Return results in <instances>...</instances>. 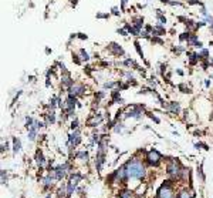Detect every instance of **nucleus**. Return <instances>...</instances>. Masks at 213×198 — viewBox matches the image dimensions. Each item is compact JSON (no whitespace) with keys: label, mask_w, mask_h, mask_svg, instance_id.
<instances>
[{"label":"nucleus","mask_w":213,"mask_h":198,"mask_svg":"<svg viewBox=\"0 0 213 198\" xmlns=\"http://www.w3.org/2000/svg\"><path fill=\"white\" fill-rule=\"evenodd\" d=\"M126 167V174H128V178H136V180H141L145 177V167L142 165V163L139 160H129L128 163L125 164Z\"/></svg>","instance_id":"f257e3e1"},{"label":"nucleus","mask_w":213,"mask_h":198,"mask_svg":"<svg viewBox=\"0 0 213 198\" xmlns=\"http://www.w3.org/2000/svg\"><path fill=\"white\" fill-rule=\"evenodd\" d=\"M182 170L183 168H180V164L178 163L176 160H172L171 163L168 164V174L172 175V177H179Z\"/></svg>","instance_id":"f03ea898"},{"label":"nucleus","mask_w":213,"mask_h":198,"mask_svg":"<svg viewBox=\"0 0 213 198\" xmlns=\"http://www.w3.org/2000/svg\"><path fill=\"white\" fill-rule=\"evenodd\" d=\"M171 181H165V184L160 187L159 192H158V198H173L172 194V188H171Z\"/></svg>","instance_id":"7ed1b4c3"},{"label":"nucleus","mask_w":213,"mask_h":198,"mask_svg":"<svg viewBox=\"0 0 213 198\" xmlns=\"http://www.w3.org/2000/svg\"><path fill=\"white\" fill-rule=\"evenodd\" d=\"M142 111H143V107H141V105H132L129 110L126 111V114H125V118L134 117V118H136V120H139V118H141Z\"/></svg>","instance_id":"20e7f679"},{"label":"nucleus","mask_w":213,"mask_h":198,"mask_svg":"<svg viewBox=\"0 0 213 198\" xmlns=\"http://www.w3.org/2000/svg\"><path fill=\"white\" fill-rule=\"evenodd\" d=\"M148 161L149 164H152V165H158L160 161V154L156 150H151L148 152Z\"/></svg>","instance_id":"39448f33"},{"label":"nucleus","mask_w":213,"mask_h":198,"mask_svg":"<svg viewBox=\"0 0 213 198\" xmlns=\"http://www.w3.org/2000/svg\"><path fill=\"white\" fill-rule=\"evenodd\" d=\"M80 141H81V137H80V130L77 128V130H75V131H74V133L70 135V138H68V143H70V147L72 148L74 146H77Z\"/></svg>","instance_id":"423d86ee"},{"label":"nucleus","mask_w":213,"mask_h":198,"mask_svg":"<svg viewBox=\"0 0 213 198\" xmlns=\"http://www.w3.org/2000/svg\"><path fill=\"white\" fill-rule=\"evenodd\" d=\"M84 91H85V88L81 84H74L72 87H70V94H72V96H81V94H84Z\"/></svg>","instance_id":"0eeeda50"},{"label":"nucleus","mask_w":213,"mask_h":198,"mask_svg":"<svg viewBox=\"0 0 213 198\" xmlns=\"http://www.w3.org/2000/svg\"><path fill=\"white\" fill-rule=\"evenodd\" d=\"M109 50H111L115 56H122V54L125 53L124 49H122L121 46H118L117 43H111V44H109Z\"/></svg>","instance_id":"6e6552de"},{"label":"nucleus","mask_w":213,"mask_h":198,"mask_svg":"<svg viewBox=\"0 0 213 198\" xmlns=\"http://www.w3.org/2000/svg\"><path fill=\"white\" fill-rule=\"evenodd\" d=\"M166 107H168L172 113H179V111H180V105H179V103H173V101H172V103H169Z\"/></svg>","instance_id":"1a4fd4ad"},{"label":"nucleus","mask_w":213,"mask_h":198,"mask_svg":"<svg viewBox=\"0 0 213 198\" xmlns=\"http://www.w3.org/2000/svg\"><path fill=\"white\" fill-rule=\"evenodd\" d=\"M142 26H143V19L142 17H135L134 19V27H136L138 30H141Z\"/></svg>","instance_id":"9d476101"},{"label":"nucleus","mask_w":213,"mask_h":198,"mask_svg":"<svg viewBox=\"0 0 213 198\" xmlns=\"http://www.w3.org/2000/svg\"><path fill=\"white\" fill-rule=\"evenodd\" d=\"M13 147H14V148H13V150H14V152H18L20 150H21V143H20V140H18V138H16V137L13 138Z\"/></svg>","instance_id":"9b49d317"},{"label":"nucleus","mask_w":213,"mask_h":198,"mask_svg":"<svg viewBox=\"0 0 213 198\" xmlns=\"http://www.w3.org/2000/svg\"><path fill=\"white\" fill-rule=\"evenodd\" d=\"M36 160H37V164H38V165H44V164H46V160H44V155H43L41 151L37 152V155H36Z\"/></svg>","instance_id":"f8f14e48"},{"label":"nucleus","mask_w":213,"mask_h":198,"mask_svg":"<svg viewBox=\"0 0 213 198\" xmlns=\"http://www.w3.org/2000/svg\"><path fill=\"white\" fill-rule=\"evenodd\" d=\"M193 197V194L190 191H188V190H183V191L179 194V198H192Z\"/></svg>","instance_id":"ddd939ff"},{"label":"nucleus","mask_w":213,"mask_h":198,"mask_svg":"<svg viewBox=\"0 0 213 198\" xmlns=\"http://www.w3.org/2000/svg\"><path fill=\"white\" fill-rule=\"evenodd\" d=\"M47 121L51 123V124L55 123V113H54V111H50V113L47 114Z\"/></svg>","instance_id":"4468645a"},{"label":"nucleus","mask_w":213,"mask_h":198,"mask_svg":"<svg viewBox=\"0 0 213 198\" xmlns=\"http://www.w3.org/2000/svg\"><path fill=\"white\" fill-rule=\"evenodd\" d=\"M81 178H83V175H80V174L71 175V182H72V184H74V185H75V184H77L78 181L81 180Z\"/></svg>","instance_id":"2eb2a0df"},{"label":"nucleus","mask_w":213,"mask_h":198,"mask_svg":"<svg viewBox=\"0 0 213 198\" xmlns=\"http://www.w3.org/2000/svg\"><path fill=\"white\" fill-rule=\"evenodd\" d=\"M75 157H77V158H84V160L87 161V160H88V152L80 151V152H77V154H75Z\"/></svg>","instance_id":"dca6fc26"},{"label":"nucleus","mask_w":213,"mask_h":198,"mask_svg":"<svg viewBox=\"0 0 213 198\" xmlns=\"http://www.w3.org/2000/svg\"><path fill=\"white\" fill-rule=\"evenodd\" d=\"M80 54H81V58H83L84 61H87V60H89V56H88V53L85 52V50H80Z\"/></svg>","instance_id":"f3484780"},{"label":"nucleus","mask_w":213,"mask_h":198,"mask_svg":"<svg viewBox=\"0 0 213 198\" xmlns=\"http://www.w3.org/2000/svg\"><path fill=\"white\" fill-rule=\"evenodd\" d=\"M131 197H132L131 191H122V192H119V198H131Z\"/></svg>","instance_id":"a211bd4d"},{"label":"nucleus","mask_w":213,"mask_h":198,"mask_svg":"<svg viewBox=\"0 0 213 198\" xmlns=\"http://www.w3.org/2000/svg\"><path fill=\"white\" fill-rule=\"evenodd\" d=\"M189 37H190L189 33H182V34L179 36V40L180 41H188L189 40Z\"/></svg>","instance_id":"6ab92c4d"},{"label":"nucleus","mask_w":213,"mask_h":198,"mask_svg":"<svg viewBox=\"0 0 213 198\" xmlns=\"http://www.w3.org/2000/svg\"><path fill=\"white\" fill-rule=\"evenodd\" d=\"M43 182H44V185L46 187L51 185V184H53V178H51V177H47V178H44V180H43Z\"/></svg>","instance_id":"aec40b11"},{"label":"nucleus","mask_w":213,"mask_h":198,"mask_svg":"<svg viewBox=\"0 0 213 198\" xmlns=\"http://www.w3.org/2000/svg\"><path fill=\"white\" fill-rule=\"evenodd\" d=\"M199 56H200V58H206L207 56H209V52H207L206 49H203V50L200 52V54H199Z\"/></svg>","instance_id":"412c9836"},{"label":"nucleus","mask_w":213,"mask_h":198,"mask_svg":"<svg viewBox=\"0 0 213 198\" xmlns=\"http://www.w3.org/2000/svg\"><path fill=\"white\" fill-rule=\"evenodd\" d=\"M135 49H136V52L139 53V56H141V57H143V53H142V50H141V47H139V43H138V41H135Z\"/></svg>","instance_id":"4be33fe9"},{"label":"nucleus","mask_w":213,"mask_h":198,"mask_svg":"<svg viewBox=\"0 0 213 198\" xmlns=\"http://www.w3.org/2000/svg\"><path fill=\"white\" fill-rule=\"evenodd\" d=\"M117 83H114V81H108V83H105L104 84V88H112L114 86H115Z\"/></svg>","instance_id":"5701e85b"},{"label":"nucleus","mask_w":213,"mask_h":198,"mask_svg":"<svg viewBox=\"0 0 213 198\" xmlns=\"http://www.w3.org/2000/svg\"><path fill=\"white\" fill-rule=\"evenodd\" d=\"M179 88H180V90H183L182 93H190V88L186 87V86H183V84H180V86H179Z\"/></svg>","instance_id":"b1692460"},{"label":"nucleus","mask_w":213,"mask_h":198,"mask_svg":"<svg viewBox=\"0 0 213 198\" xmlns=\"http://www.w3.org/2000/svg\"><path fill=\"white\" fill-rule=\"evenodd\" d=\"M124 64H125V66H128V67H131V66H135V63H134L132 60H129V58H128V60H125ZM135 67H138V66H135Z\"/></svg>","instance_id":"393cba45"},{"label":"nucleus","mask_w":213,"mask_h":198,"mask_svg":"<svg viewBox=\"0 0 213 198\" xmlns=\"http://www.w3.org/2000/svg\"><path fill=\"white\" fill-rule=\"evenodd\" d=\"M72 191H74V184L71 182L70 185H68V190H67V195H71V194H72Z\"/></svg>","instance_id":"a878e982"},{"label":"nucleus","mask_w":213,"mask_h":198,"mask_svg":"<svg viewBox=\"0 0 213 198\" xmlns=\"http://www.w3.org/2000/svg\"><path fill=\"white\" fill-rule=\"evenodd\" d=\"M117 31H118L121 36H126V34H128V30H126V29H118Z\"/></svg>","instance_id":"bb28decb"},{"label":"nucleus","mask_w":213,"mask_h":198,"mask_svg":"<svg viewBox=\"0 0 213 198\" xmlns=\"http://www.w3.org/2000/svg\"><path fill=\"white\" fill-rule=\"evenodd\" d=\"M77 128H78V121L74 120V121L71 123V130H77Z\"/></svg>","instance_id":"cd10ccee"},{"label":"nucleus","mask_w":213,"mask_h":198,"mask_svg":"<svg viewBox=\"0 0 213 198\" xmlns=\"http://www.w3.org/2000/svg\"><path fill=\"white\" fill-rule=\"evenodd\" d=\"M122 128H124V124H118V126L115 127V133H121Z\"/></svg>","instance_id":"c85d7f7f"},{"label":"nucleus","mask_w":213,"mask_h":198,"mask_svg":"<svg viewBox=\"0 0 213 198\" xmlns=\"http://www.w3.org/2000/svg\"><path fill=\"white\" fill-rule=\"evenodd\" d=\"M26 123H27V127H30L34 121H33V118H31V117H27V118H26Z\"/></svg>","instance_id":"c756f323"},{"label":"nucleus","mask_w":213,"mask_h":198,"mask_svg":"<svg viewBox=\"0 0 213 198\" xmlns=\"http://www.w3.org/2000/svg\"><path fill=\"white\" fill-rule=\"evenodd\" d=\"M108 16H109V14H104V13H98V14H97V19H106Z\"/></svg>","instance_id":"7c9ffc66"},{"label":"nucleus","mask_w":213,"mask_h":198,"mask_svg":"<svg viewBox=\"0 0 213 198\" xmlns=\"http://www.w3.org/2000/svg\"><path fill=\"white\" fill-rule=\"evenodd\" d=\"M173 52L179 54V53H182V52H183V47H175V49H173Z\"/></svg>","instance_id":"2f4dec72"},{"label":"nucleus","mask_w":213,"mask_h":198,"mask_svg":"<svg viewBox=\"0 0 213 198\" xmlns=\"http://www.w3.org/2000/svg\"><path fill=\"white\" fill-rule=\"evenodd\" d=\"M1 182L6 184V175H4V170H1Z\"/></svg>","instance_id":"473e14b6"},{"label":"nucleus","mask_w":213,"mask_h":198,"mask_svg":"<svg viewBox=\"0 0 213 198\" xmlns=\"http://www.w3.org/2000/svg\"><path fill=\"white\" fill-rule=\"evenodd\" d=\"M197 174L200 175V178H202V180H205V175H203V173H202V165L199 167V170H197Z\"/></svg>","instance_id":"72a5a7b5"},{"label":"nucleus","mask_w":213,"mask_h":198,"mask_svg":"<svg viewBox=\"0 0 213 198\" xmlns=\"http://www.w3.org/2000/svg\"><path fill=\"white\" fill-rule=\"evenodd\" d=\"M152 41H155V43H159V44H162V43H163V41L160 40V39H158V37H154V39H152Z\"/></svg>","instance_id":"f704fd0d"},{"label":"nucleus","mask_w":213,"mask_h":198,"mask_svg":"<svg viewBox=\"0 0 213 198\" xmlns=\"http://www.w3.org/2000/svg\"><path fill=\"white\" fill-rule=\"evenodd\" d=\"M202 46H203V44H202V41H196L195 43V47H197V49H202Z\"/></svg>","instance_id":"c9c22d12"},{"label":"nucleus","mask_w":213,"mask_h":198,"mask_svg":"<svg viewBox=\"0 0 213 198\" xmlns=\"http://www.w3.org/2000/svg\"><path fill=\"white\" fill-rule=\"evenodd\" d=\"M78 37H80V39H83V40H87V34H83V33H80Z\"/></svg>","instance_id":"e433bc0d"},{"label":"nucleus","mask_w":213,"mask_h":198,"mask_svg":"<svg viewBox=\"0 0 213 198\" xmlns=\"http://www.w3.org/2000/svg\"><path fill=\"white\" fill-rule=\"evenodd\" d=\"M112 13H114V14H115V16H118V14H119L118 9H117V7H112Z\"/></svg>","instance_id":"4c0bfd02"},{"label":"nucleus","mask_w":213,"mask_h":198,"mask_svg":"<svg viewBox=\"0 0 213 198\" xmlns=\"http://www.w3.org/2000/svg\"><path fill=\"white\" fill-rule=\"evenodd\" d=\"M190 4H199V6H202V3L200 1H197V0H193V1H189Z\"/></svg>","instance_id":"58836bf2"},{"label":"nucleus","mask_w":213,"mask_h":198,"mask_svg":"<svg viewBox=\"0 0 213 198\" xmlns=\"http://www.w3.org/2000/svg\"><path fill=\"white\" fill-rule=\"evenodd\" d=\"M200 13L203 14V16H205V17H206V16H209V14H207V12L205 10V9H200Z\"/></svg>","instance_id":"ea45409f"},{"label":"nucleus","mask_w":213,"mask_h":198,"mask_svg":"<svg viewBox=\"0 0 213 198\" xmlns=\"http://www.w3.org/2000/svg\"><path fill=\"white\" fill-rule=\"evenodd\" d=\"M151 118H152V120H154L155 123H159V121H160L159 118H158V117H155V116H151Z\"/></svg>","instance_id":"a19ab883"},{"label":"nucleus","mask_w":213,"mask_h":198,"mask_svg":"<svg viewBox=\"0 0 213 198\" xmlns=\"http://www.w3.org/2000/svg\"><path fill=\"white\" fill-rule=\"evenodd\" d=\"M97 96H98L100 99H102V97H105V93H98V94H97Z\"/></svg>","instance_id":"79ce46f5"},{"label":"nucleus","mask_w":213,"mask_h":198,"mask_svg":"<svg viewBox=\"0 0 213 198\" xmlns=\"http://www.w3.org/2000/svg\"><path fill=\"white\" fill-rule=\"evenodd\" d=\"M126 1H128V0H122V7L125 6V3H126Z\"/></svg>","instance_id":"37998d69"},{"label":"nucleus","mask_w":213,"mask_h":198,"mask_svg":"<svg viewBox=\"0 0 213 198\" xmlns=\"http://www.w3.org/2000/svg\"><path fill=\"white\" fill-rule=\"evenodd\" d=\"M210 29H212V30H213V23H212V24H210Z\"/></svg>","instance_id":"c03bdc74"},{"label":"nucleus","mask_w":213,"mask_h":198,"mask_svg":"<svg viewBox=\"0 0 213 198\" xmlns=\"http://www.w3.org/2000/svg\"><path fill=\"white\" fill-rule=\"evenodd\" d=\"M210 63H212V64H213V58H212V60H210Z\"/></svg>","instance_id":"a18cd8bd"}]
</instances>
